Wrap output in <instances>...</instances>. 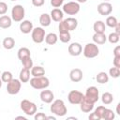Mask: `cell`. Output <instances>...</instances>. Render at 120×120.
<instances>
[{
	"label": "cell",
	"mask_w": 120,
	"mask_h": 120,
	"mask_svg": "<svg viewBox=\"0 0 120 120\" xmlns=\"http://www.w3.org/2000/svg\"><path fill=\"white\" fill-rule=\"evenodd\" d=\"M81 111L83 112H92V110L94 109V103L90 102L89 100H87L85 98H83V99L82 100V102L79 104Z\"/></svg>",
	"instance_id": "2e32d148"
},
{
	"label": "cell",
	"mask_w": 120,
	"mask_h": 120,
	"mask_svg": "<svg viewBox=\"0 0 120 120\" xmlns=\"http://www.w3.org/2000/svg\"><path fill=\"white\" fill-rule=\"evenodd\" d=\"M83 98H84V95L78 90H71L68 95V102L70 104H74V105L80 104L82 102V100L83 99Z\"/></svg>",
	"instance_id": "30bf717a"
},
{
	"label": "cell",
	"mask_w": 120,
	"mask_h": 120,
	"mask_svg": "<svg viewBox=\"0 0 120 120\" xmlns=\"http://www.w3.org/2000/svg\"><path fill=\"white\" fill-rule=\"evenodd\" d=\"M113 55L114 56H120V46H116L113 49Z\"/></svg>",
	"instance_id": "ee69618b"
},
{
	"label": "cell",
	"mask_w": 120,
	"mask_h": 120,
	"mask_svg": "<svg viewBox=\"0 0 120 120\" xmlns=\"http://www.w3.org/2000/svg\"><path fill=\"white\" fill-rule=\"evenodd\" d=\"M2 45L5 49L7 50H11L14 48L15 46V40L13 38H10V37H8V38H5L3 39V42H2Z\"/></svg>",
	"instance_id": "484cf974"
},
{
	"label": "cell",
	"mask_w": 120,
	"mask_h": 120,
	"mask_svg": "<svg viewBox=\"0 0 120 120\" xmlns=\"http://www.w3.org/2000/svg\"><path fill=\"white\" fill-rule=\"evenodd\" d=\"M114 117H115V114H114L113 111L111 110V109H107L106 108L102 119H105V120H112V119H114Z\"/></svg>",
	"instance_id": "836d02e7"
},
{
	"label": "cell",
	"mask_w": 120,
	"mask_h": 120,
	"mask_svg": "<svg viewBox=\"0 0 120 120\" xmlns=\"http://www.w3.org/2000/svg\"><path fill=\"white\" fill-rule=\"evenodd\" d=\"M92 39L95 44L102 45L107 41V37H106L105 33H95L92 37Z\"/></svg>",
	"instance_id": "d6986e66"
},
{
	"label": "cell",
	"mask_w": 120,
	"mask_h": 120,
	"mask_svg": "<svg viewBox=\"0 0 120 120\" xmlns=\"http://www.w3.org/2000/svg\"><path fill=\"white\" fill-rule=\"evenodd\" d=\"M2 82H2V80H1V79H0V88H1V87H2Z\"/></svg>",
	"instance_id": "816d5d0a"
},
{
	"label": "cell",
	"mask_w": 120,
	"mask_h": 120,
	"mask_svg": "<svg viewBox=\"0 0 120 120\" xmlns=\"http://www.w3.org/2000/svg\"><path fill=\"white\" fill-rule=\"evenodd\" d=\"M119 107H120V103H118V104H117V106H116V113H117V114H120V112H119Z\"/></svg>",
	"instance_id": "7dc6e473"
},
{
	"label": "cell",
	"mask_w": 120,
	"mask_h": 120,
	"mask_svg": "<svg viewBox=\"0 0 120 120\" xmlns=\"http://www.w3.org/2000/svg\"><path fill=\"white\" fill-rule=\"evenodd\" d=\"M113 66L115 68H120V56L113 57Z\"/></svg>",
	"instance_id": "7bdbcfd3"
},
{
	"label": "cell",
	"mask_w": 120,
	"mask_h": 120,
	"mask_svg": "<svg viewBox=\"0 0 120 120\" xmlns=\"http://www.w3.org/2000/svg\"><path fill=\"white\" fill-rule=\"evenodd\" d=\"M93 29H94L95 33H105V30H106L105 22L102 21L95 22V23L93 25Z\"/></svg>",
	"instance_id": "cb8c5ba5"
},
{
	"label": "cell",
	"mask_w": 120,
	"mask_h": 120,
	"mask_svg": "<svg viewBox=\"0 0 120 120\" xmlns=\"http://www.w3.org/2000/svg\"><path fill=\"white\" fill-rule=\"evenodd\" d=\"M32 40L35 43H42L45 39V30L42 27H35L31 32Z\"/></svg>",
	"instance_id": "52a82bcc"
},
{
	"label": "cell",
	"mask_w": 120,
	"mask_h": 120,
	"mask_svg": "<svg viewBox=\"0 0 120 120\" xmlns=\"http://www.w3.org/2000/svg\"><path fill=\"white\" fill-rule=\"evenodd\" d=\"M50 16H51V18L52 19V21L59 22L60 21H62V20H63V17H64V12H63V11H62L60 8H53V9L51 11Z\"/></svg>",
	"instance_id": "e0dca14e"
},
{
	"label": "cell",
	"mask_w": 120,
	"mask_h": 120,
	"mask_svg": "<svg viewBox=\"0 0 120 120\" xmlns=\"http://www.w3.org/2000/svg\"><path fill=\"white\" fill-rule=\"evenodd\" d=\"M39 98L42 102L44 103H52V100L54 99V95L51 90H42L39 94Z\"/></svg>",
	"instance_id": "4fadbf2b"
},
{
	"label": "cell",
	"mask_w": 120,
	"mask_h": 120,
	"mask_svg": "<svg viewBox=\"0 0 120 120\" xmlns=\"http://www.w3.org/2000/svg\"><path fill=\"white\" fill-rule=\"evenodd\" d=\"M0 46H1V45H0Z\"/></svg>",
	"instance_id": "9f6ffc18"
},
{
	"label": "cell",
	"mask_w": 120,
	"mask_h": 120,
	"mask_svg": "<svg viewBox=\"0 0 120 120\" xmlns=\"http://www.w3.org/2000/svg\"><path fill=\"white\" fill-rule=\"evenodd\" d=\"M47 119H52V120H55V117H53V116H47Z\"/></svg>",
	"instance_id": "f907efd6"
},
{
	"label": "cell",
	"mask_w": 120,
	"mask_h": 120,
	"mask_svg": "<svg viewBox=\"0 0 120 120\" xmlns=\"http://www.w3.org/2000/svg\"><path fill=\"white\" fill-rule=\"evenodd\" d=\"M20 30L23 34H29L33 30V23L29 20H22L20 23Z\"/></svg>",
	"instance_id": "9a60e30c"
},
{
	"label": "cell",
	"mask_w": 120,
	"mask_h": 120,
	"mask_svg": "<svg viewBox=\"0 0 120 120\" xmlns=\"http://www.w3.org/2000/svg\"><path fill=\"white\" fill-rule=\"evenodd\" d=\"M58 38L60 39L61 42H63V43H68V42L70 41V39H71V36H70V33H69V32L59 33Z\"/></svg>",
	"instance_id": "4dcf8cb0"
},
{
	"label": "cell",
	"mask_w": 120,
	"mask_h": 120,
	"mask_svg": "<svg viewBox=\"0 0 120 120\" xmlns=\"http://www.w3.org/2000/svg\"><path fill=\"white\" fill-rule=\"evenodd\" d=\"M67 26H68V31H73L77 28L78 26V21L76 18H73V17H69V18H67L64 20Z\"/></svg>",
	"instance_id": "7402d4cb"
},
{
	"label": "cell",
	"mask_w": 120,
	"mask_h": 120,
	"mask_svg": "<svg viewBox=\"0 0 120 120\" xmlns=\"http://www.w3.org/2000/svg\"><path fill=\"white\" fill-rule=\"evenodd\" d=\"M68 53L72 56H78L82 52V47L79 42H72L70 45H68Z\"/></svg>",
	"instance_id": "7c38bea8"
},
{
	"label": "cell",
	"mask_w": 120,
	"mask_h": 120,
	"mask_svg": "<svg viewBox=\"0 0 120 120\" xmlns=\"http://www.w3.org/2000/svg\"><path fill=\"white\" fill-rule=\"evenodd\" d=\"M16 119H22V120H26V118H25V117H23V116H17V117H16Z\"/></svg>",
	"instance_id": "c3c4849f"
},
{
	"label": "cell",
	"mask_w": 120,
	"mask_h": 120,
	"mask_svg": "<svg viewBox=\"0 0 120 120\" xmlns=\"http://www.w3.org/2000/svg\"><path fill=\"white\" fill-rule=\"evenodd\" d=\"M45 3V0H32V5L34 7H41Z\"/></svg>",
	"instance_id": "b9f144b4"
},
{
	"label": "cell",
	"mask_w": 120,
	"mask_h": 120,
	"mask_svg": "<svg viewBox=\"0 0 120 120\" xmlns=\"http://www.w3.org/2000/svg\"><path fill=\"white\" fill-rule=\"evenodd\" d=\"M22 87V82L18 79H12L7 83V91L9 95H16L20 92Z\"/></svg>",
	"instance_id": "ba28073f"
},
{
	"label": "cell",
	"mask_w": 120,
	"mask_h": 120,
	"mask_svg": "<svg viewBox=\"0 0 120 120\" xmlns=\"http://www.w3.org/2000/svg\"><path fill=\"white\" fill-rule=\"evenodd\" d=\"M30 81V85L37 90H42L46 89L50 85V81L47 77L45 76H40V77H33Z\"/></svg>",
	"instance_id": "7a4b0ae2"
},
{
	"label": "cell",
	"mask_w": 120,
	"mask_h": 120,
	"mask_svg": "<svg viewBox=\"0 0 120 120\" xmlns=\"http://www.w3.org/2000/svg\"><path fill=\"white\" fill-rule=\"evenodd\" d=\"M87 0H76V2H78V3H85Z\"/></svg>",
	"instance_id": "681fc988"
},
{
	"label": "cell",
	"mask_w": 120,
	"mask_h": 120,
	"mask_svg": "<svg viewBox=\"0 0 120 120\" xmlns=\"http://www.w3.org/2000/svg\"><path fill=\"white\" fill-rule=\"evenodd\" d=\"M108 1H110V0H104V2H108Z\"/></svg>",
	"instance_id": "f5cc1de1"
},
{
	"label": "cell",
	"mask_w": 120,
	"mask_h": 120,
	"mask_svg": "<svg viewBox=\"0 0 120 120\" xmlns=\"http://www.w3.org/2000/svg\"><path fill=\"white\" fill-rule=\"evenodd\" d=\"M62 8H63L62 11L68 15H76L80 11L81 7L78 2L71 1V2H68V3L64 4Z\"/></svg>",
	"instance_id": "5b68a950"
},
{
	"label": "cell",
	"mask_w": 120,
	"mask_h": 120,
	"mask_svg": "<svg viewBox=\"0 0 120 120\" xmlns=\"http://www.w3.org/2000/svg\"><path fill=\"white\" fill-rule=\"evenodd\" d=\"M119 38H120V35L116 34L115 32H112V33H111V34L107 37V39L109 40L110 43H112V44H116V43L119 41Z\"/></svg>",
	"instance_id": "d6a6232c"
},
{
	"label": "cell",
	"mask_w": 120,
	"mask_h": 120,
	"mask_svg": "<svg viewBox=\"0 0 120 120\" xmlns=\"http://www.w3.org/2000/svg\"><path fill=\"white\" fill-rule=\"evenodd\" d=\"M50 110L52 113L57 116H64L68 112V109L65 105V102L62 99H55L53 102H52Z\"/></svg>",
	"instance_id": "6da1fadb"
},
{
	"label": "cell",
	"mask_w": 120,
	"mask_h": 120,
	"mask_svg": "<svg viewBox=\"0 0 120 120\" xmlns=\"http://www.w3.org/2000/svg\"><path fill=\"white\" fill-rule=\"evenodd\" d=\"M21 109L26 115H34L37 112V105L28 100V99H22L21 101Z\"/></svg>",
	"instance_id": "3957f363"
},
{
	"label": "cell",
	"mask_w": 120,
	"mask_h": 120,
	"mask_svg": "<svg viewBox=\"0 0 120 120\" xmlns=\"http://www.w3.org/2000/svg\"><path fill=\"white\" fill-rule=\"evenodd\" d=\"M25 16L24 8L22 5H15L11 9V19L14 22H22Z\"/></svg>",
	"instance_id": "277c9868"
},
{
	"label": "cell",
	"mask_w": 120,
	"mask_h": 120,
	"mask_svg": "<svg viewBox=\"0 0 120 120\" xmlns=\"http://www.w3.org/2000/svg\"><path fill=\"white\" fill-rule=\"evenodd\" d=\"M58 29H59V33H66V32H69L68 29V26L65 22L64 20L59 22V25H58Z\"/></svg>",
	"instance_id": "d590c367"
},
{
	"label": "cell",
	"mask_w": 120,
	"mask_h": 120,
	"mask_svg": "<svg viewBox=\"0 0 120 120\" xmlns=\"http://www.w3.org/2000/svg\"><path fill=\"white\" fill-rule=\"evenodd\" d=\"M88 118L90 119V120H92V119H96V120H99V117L95 113V112H92V113H90V115L88 116Z\"/></svg>",
	"instance_id": "f6af8a7d"
},
{
	"label": "cell",
	"mask_w": 120,
	"mask_h": 120,
	"mask_svg": "<svg viewBox=\"0 0 120 120\" xmlns=\"http://www.w3.org/2000/svg\"><path fill=\"white\" fill-rule=\"evenodd\" d=\"M34 117H35V120H45V119H47V116L43 112H36L34 114Z\"/></svg>",
	"instance_id": "ab89813d"
},
{
	"label": "cell",
	"mask_w": 120,
	"mask_h": 120,
	"mask_svg": "<svg viewBox=\"0 0 120 120\" xmlns=\"http://www.w3.org/2000/svg\"><path fill=\"white\" fill-rule=\"evenodd\" d=\"M51 22H52V18L49 14L47 13H43L40 15L39 17V23L41 24V26L43 27H47L51 24Z\"/></svg>",
	"instance_id": "d4e9b609"
},
{
	"label": "cell",
	"mask_w": 120,
	"mask_h": 120,
	"mask_svg": "<svg viewBox=\"0 0 120 120\" xmlns=\"http://www.w3.org/2000/svg\"><path fill=\"white\" fill-rule=\"evenodd\" d=\"M0 76H1V71H0Z\"/></svg>",
	"instance_id": "11a10c76"
},
{
	"label": "cell",
	"mask_w": 120,
	"mask_h": 120,
	"mask_svg": "<svg viewBox=\"0 0 120 120\" xmlns=\"http://www.w3.org/2000/svg\"><path fill=\"white\" fill-rule=\"evenodd\" d=\"M114 29H115V33H116V34H118V35H120V25H119V22L115 25Z\"/></svg>",
	"instance_id": "bcb514c9"
},
{
	"label": "cell",
	"mask_w": 120,
	"mask_h": 120,
	"mask_svg": "<svg viewBox=\"0 0 120 120\" xmlns=\"http://www.w3.org/2000/svg\"><path fill=\"white\" fill-rule=\"evenodd\" d=\"M58 40V36L55 33H49L45 36V42L48 45H54Z\"/></svg>",
	"instance_id": "4316f807"
},
{
	"label": "cell",
	"mask_w": 120,
	"mask_h": 120,
	"mask_svg": "<svg viewBox=\"0 0 120 120\" xmlns=\"http://www.w3.org/2000/svg\"><path fill=\"white\" fill-rule=\"evenodd\" d=\"M19 80L22 82H28L30 80V69L22 68L20 71V75H19Z\"/></svg>",
	"instance_id": "44dd1931"
},
{
	"label": "cell",
	"mask_w": 120,
	"mask_h": 120,
	"mask_svg": "<svg viewBox=\"0 0 120 120\" xmlns=\"http://www.w3.org/2000/svg\"><path fill=\"white\" fill-rule=\"evenodd\" d=\"M99 53V49L95 43H87L83 48V55L86 58H95Z\"/></svg>",
	"instance_id": "8992f818"
},
{
	"label": "cell",
	"mask_w": 120,
	"mask_h": 120,
	"mask_svg": "<svg viewBox=\"0 0 120 120\" xmlns=\"http://www.w3.org/2000/svg\"><path fill=\"white\" fill-rule=\"evenodd\" d=\"M30 73L33 77H40L45 75V69L41 66H35V67L33 66Z\"/></svg>",
	"instance_id": "603a6c76"
},
{
	"label": "cell",
	"mask_w": 120,
	"mask_h": 120,
	"mask_svg": "<svg viewBox=\"0 0 120 120\" xmlns=\"http://www.w3.org/2000/svg\"><path fill=\"white\" fill-rule=\"evenodd\" d=\"M8 11V5L5 2H0V15H5Z\"/></svg>",
	"instance_id": "f35d334b"
},
{
	"label": "cell",
	"mask_w": 120,
	"mask_h": 120,
	"mask_svg": "<svg viewBox=\"0 0 120 120\" xmlns=\"http://www.w3.org/2000/svg\"><path fill=\"white\" fill-rule=\"evenodd\" d=\"M109 75L112 78H118L120 76V68H111L109 69Z\"/></svg>",
	"instance_id": "e575fe53"
},
{
	"label": "cell",
	"mask_w": 120,
	"mask_h": 120,
	"mask_svg": "<svg viewBox=\"0 0 120 120\" xmlns=\"http://www.w3.org/2000/svg\"><path fill=\"white\" fill-rule=\"evenodd\" d=\"M106 25L111 27V28H114L115 25L118 23V21L116 19V17L114 16H108L107 19H106V22H105Z\"/></svg>",
	"instance_id": "f546056e"
},
{
	"label": "cell",
	"mask_w": 120,
	"mask_h": 120,
	"mask_svg": "<svg viewBox=\"0 0 120 120\" xmlns=\"http://www.w3.org/2000/svg\"><path fill=\"white\" fill-rule=\"evenodd\" d=\"M105 107L104 106H98L96 110H95V113L99 117V119H102L103 117V114H104V112H105Z\"/></svg>",
	"instance_id": "74e56055"
},
{
	"label": "cell",
	"mask_w": 120,
	"mask_h": 120,
	"mask_svg": "<svg viewBox=\"0 0 120 120\" xmlns=\"http://www.w3.org/2000/svg\"><path fill=\"white\" fill-rule=\"evenodd\" d=\"M12 24V19L8 15H2L0 17V28L8 29Z\"/></svg>",
	"instance_id": "ffe728a7"
},
{
	"label": "cell",
	"mask_w": 120,
	"mask_h": 120,
	"mask_svg": "<svg viewBox=\"0 0 120 120\" xmlns=\"http://www.w3.org/2000/svg\"><path fill=\"white\" fill-rule=\"evenodd\" d=\"M83 74L80 68H73L69 72V79L73 82H79L82 80Z\"/></svg>",
	"instance_id": "5bb4252c"
},
{
	"label": "cell",
	"mask_w": 120,
	"mask_h": 120,
	"mask_svg": "<svg viewBox=\"0 0 120 120\" xmlns=\"http://www.w3.org/2000/svg\"><path fill=\"white\" fill-rule=\"evenodd\" d=\"M17 55H18V58H19V59L21 60V62H22V61H23V60H25V59L31 57V52H30V50H29L28 48H26V47H22V48H20V49L18 50Z\"/></svg>",
	"instance_id": "ac0fdd59"
},
{
	"label": "cell",
	"mask_w": 120,
	"mask_h": 120,
	"mask_svg": "<svg viewBox=\"0 0 120 120\" xmlns=\"http://www.w3.org/2000/svg\"><path fill=\"white\" fill-rule=\"evenodd\" d=\"M112 11V6L109 2H102L98 6V12L102 16H108Z\"/></svg>",
	"instance_id": "8fae6325"
},
{
	"label": "cell",
	"mask_w": 120,
	"mask_h": 120,
	"mask_svg": "<svg viewBox=\"0 0 120 120\" xmlns=\"http://www.w3.org/2000/svg\"><path fill=\"white\" fill-rule=\"evenodd\" d=\"M10 1H17V0H10Z\"/></svg>",
	"instance_id": "db71d44e"
},
{
	"label": "cell",
	"mask_w": 120,
	"mask_h": 120,
	"mask_svg": "<svg viewBox=\"0 0 120 120\" xmlns=\"http://www.w3.org/2000/svg\"><path fill=\"white\" fill-rule=\"evenodd\" d=\"M84 98L89 100L92 103H96L99 98V92L98 89L96 86H90L86 89V92L84 94Z\"/></svg>",
	"instance_id": "9c48e42d"
},
{
	"label": "cell",
	"mask_w": 120,
	"mask_h": 120,
	"mask_svg": "<svg viewBox=\"0 0 120 120\" xmlns=\"http://www.w3.org/2000/svg\"><path fill=\"white\" fill-rule=\"evenodd\" d=\"M64 0H51V5L53 8H59L63 5Z\"/></svg>",
	"instance_id": "60d3db41"
},
{
	"label": "cell",
	"mask_w": 120,
	"mask_h": 120,
	"mask_svg": "<svg viewBox=\"0 0 120 120\" xmlns=\"http://www.w3.org/2000/svg\"><path fill=\"white\" fill-rule=\"evenodd\" d=\"M22 64L23 68H28V69H31V68H32V67H33V61H32L31 57H29V58H27V59H25V60L22 61Z\"/></svg>",
	"instance_id": "8d00e7d4"
},
{
	"label": "cell",
	"mask_w": 120,
	"mask_h": 120,
	"mask_svg": "<svg viewBox=\"0 0 120 120\" xmlns=\"http://www.w3.org/2000/svg\"><path fill=\"white\" fill-rule=\"evenodd\" d=\"M101 101L103 104L105 105H108V104H111L112 101H113V96L112 94H111L110 92H105L102 94L101 96Z\"/></svg>",
	"instance_id": "f1b7e54d"
},
{
	"label": "cell",
	"mask_w": 120,
	"mask_h": 120,
	"mask_svg": "<svg viewBox=\"0 0 120 120\" xmlns=\"http://www.w3.org/2000/svg\"><path fill=\"white\" fill-rule=\"evenodd\" d=\"M96 80L98 83L100 84H104V83H107L108 81H109V75L104 72V71H101L99 73H98V75L96 76Z\"/></svg>",
	"instance_id": "83f0119b"
},
{
	"label": "cell",
	"mask_w": 120,
	"mask_h": 120,
	"mask_svg": "<svg viewBox=\"0 0 120 120\" xmlns=\"http://www.w3.org/2000/svg\"><path fill=\"white\" fill-rule=\"evenodd\" d=\"M12 79H13V75H12L11 72H9V71H4V72L1 73V80H2L3 82H7L8 83Z\"/></svg>",
	"instance_id": "1f68e13d"
}]
</instances>
